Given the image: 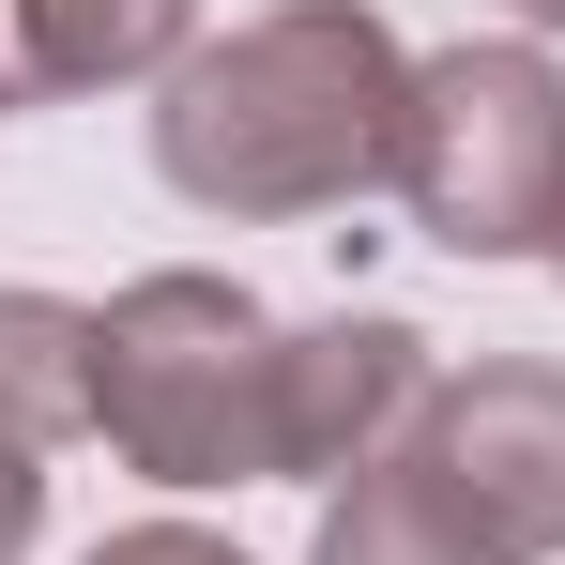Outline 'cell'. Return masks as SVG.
Segmentation results:
<instances>
[{
	"instance_id": "cell-3",
	"label": "cell",
	"mask_w": 565,
	"mask_h": 565,
	"mask_svg": "<svg viewBox=\"0 0 565 565\" xmlns=\"http://www.w3.org/2000/svg\"><path fill=\"white\" fill-rule=\"evenodd\" d=\"M397 199L444 260H551L565 230V62L551 46H444L397 107Z\"/></svg>"
},
{
	"instance_id": "cell-6",
	"label": "cell",
	"mask_w": 565,
	"mask_h": 565,
	"mask_svg": "<svg viewBox=\"0 0 565 565\" xmlns=\"http://www.w3.org/2000/svg\"><path fill=\"white\" fill-rule=\"evenodd\" d=\"M199 46V0H0V107H62L169 77Z\"/></svg>"
},
{
	"instance_id": "cell-4",
	"label": "cell",
	"mask_w": 565,
	"mask_h": 565,
	"mask_svg": "<svg viewBox=\"0 0 565 565\" xmlns=\"http://www.w3.org/2000/svg\"><path fill=\"white\" fill-rule=\"evenodd\" d=\"M397 473L473 565H565V367L551 352L444 367L428 413L397 428Z\"/></svg>"
},
{
	"instance_id": "cell-12",
	"label": "cell",
	"mask_w": 565,
	"mask_h": 565,
	"mask_svg": "<svg viewBox=\"0 0 565 565\" xmlns=\"http://www.w3.org/2000/svg\"><path fill=\"white\" fill-rule=\"evenodd\" d=\"M551 276H565V230H551Z\"/></svg>"
},
{
	"instance_id": "cell-7",
	"label": "cell",
	"mask_w": 565,
	"mask_h": 565,
	"mask_svg": "<svg viewBox=\"0 0 565 565\" xmlns=\"http://www.w3.org/2000/svg\"><path fill=\"white\" fill-rule=\"evenodd\" d=\"M93 428V306L62 290H0V444H77Z\"/></svg>"
},
{
	"instance_id": "cell-8",
	"label": "cell",
	"mask_w": 565,
	"mask_h": 565,
	"mask_svg": "<svg viewBox=\"0 0 565 565\" xmlns=\"http://www.w3.org/2000/svg\"><path fill=\"white\" fill-rule=\"evenodd\" d=\"M306 565H473L444 520H428V489L382 459V473H352L337 504H321V535H306Z\"/></svg>"
},
{
	"instance_id": "cell-11",
	"label": "cell",
	"mask_w": 565,
	"mask_h": 565,
	"mask_svg": "<svg viewBox=\"0 0 565 565\" xmlns=\"http://www.w3.org/2000/svg\"><path fill=\"white\" fill-rule=\"evenodd\" d=\"M520 15H535V31H565V0H520Z\"/></svg>"
},
{
	"instance_id": "cell-2",
	"label": "cell",
	"mask_w": 565,
	"mask_h": 565,
	"mask_svg": "<svg viewBox=\"0 0 565 565\" xmlns=\"http://www.w3.org/2000/svg\"><path fill=\"white\" fill-rule=\"evenodd\" d=\"M276 337L230 276H138L93 306V428L153 489H245L276 473Z\"/></svg>"
},
{
	"instance_id": "cell-9",
	"label": "cell",
	"mask_w": 565,
	"mask_h": 565,
	"mask_svg": "<svg viewBox=\"0 0 565 565\" xmlns=\"http://www.w3.org/2000/svg\"><path fill=\"white\" fill-rule=\"evenodd\" d=\"M77 565H245L230 535H199V520H122L107 551H77Z\"/></svg>"
},
{
	"instance_id": "cell-10",
	"label": "cell",
	"mask_w": 565,
	"mask_h": 565,
	"mask_svg": "<svg viewBox=\"0 0 565 565\" xmlns=\"http://www.w3.org/2000/svg\"><path fill=\"white\" fill-rule=\"evenodd\" d=\"M31 535H46V459L0 444V565H31Z\"/></svg>"
},
{
	"instance_id": "cell-5",
	"label": "cell",
	"mask_w": 565,
	"mask_h": 565,
	"mask_svg": "<svg viewBox=\"0 0 565 565\" xmlns=\"http://www.w3.org/2000/svg\"><path fill=\"white\" fill-rule=\"evenodd\" d=\"M428 382H444V367H428V337H413L397 306L290 321V337H276V473H306V489H321V473H337V489L382 473L397 428L428 413Z\"/></svg>"
},
{
	"instance_id": "cell-1",
	"label": "cell",
	"mask_w": 565,
	"mask_h": 565,
	"mask_svg": "<svg viewBox=\"0 0 565 565\" xmlns=\"http://www.w3.org/2000/svg\"><path fill=\"white\" fill-rule=\"evenodd\" d=\"M397 107H413V62L367 0H276L153 77V169L230 230H290L397 184Z\"/></svg>"
}]
</instances>
